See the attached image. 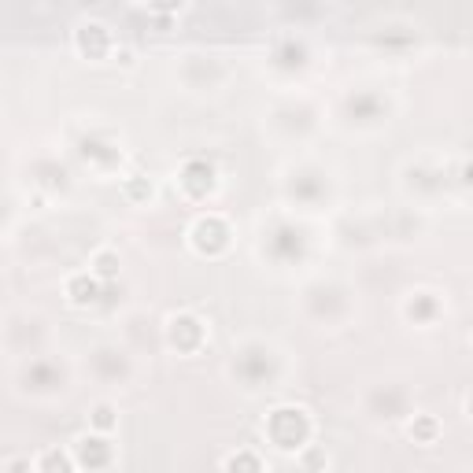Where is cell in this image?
I'll use <instances>...</instances> for the list:
<instances>
[{
    "mask_svg": "<svg viewBox=\"0 0 473 473\" xmlns=\"http://www.w3.org/2000/svg\"><path fill=\"white\" fill-rule=\"evenodd\" d=\"M89 274L97 281L118 274V252H115V248H97V252L89 255Z\"/></svg>",
    "mask_w": 473,
    "mask_h": 473,
    "instance_id": "obj_1",
    "label": "cell"
},
{
    "mask_svg": "<svg viewBox=\"0 0 473 473\" xmlns=\"http://www.w3.org/2000/svg\"><path fill=\"white\" fill-rule=\"evenodd\" d=\"M67 292H70V300H74V303H93V300H97V292H100V281L86 270V274H78V278L67 281Z\"/></svg>",
    "mask_w": 473,
    "mask_h": 473,
    "instance_id": "obj_2",
    "label": "cell"
},
{
    "mask_svg": "<svg viewBox=\"0 0 473 473\" xmlns=\"http://www.w3.org/2000/svg\"><path fill=\"white\" fill-rule=\"evenodd\" d=\"M111 403H97V407H93V425H97V429H111V425H115V418H111Z\"/></svg>",
    "mask_w": 473,
    "mask_h": 473,
    "instance_id": "obj_3",
    "label": "cell"
},
{
    "mask_svg": "<svg viewBox=\"0 0 473 473\" xmlns=\"http://www.w3.org/2000/svg\"><path fill=\"white\" fill-rule=\"evenodd\" d=\"M8 473H33V463L26 455H15V458H8V466H4Z\"/></svg>",
    "mask_w": 473,
    "mask_h": 473,
    "instance_id": "obj_4",
    "label": "cell"
},
{
    "mask_svg": "<svg viewBox=\"0 0 473 473\" xmlns=\"http://www.w3.org/2000/svg\"><path fill=\"white\" fill-rule=\"evenodd\" d=\"M418 433V436H433L436 433V422L433 418H418V422H410V436Z\"/></svg>",
    "mask_w": 473,
    "mask_h": 473,
    "instance_id": "obj_5",
    "label": "cell"
}]
</instances>
